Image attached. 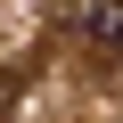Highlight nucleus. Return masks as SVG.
I'll list each match as a JSON object with an SVG mask.
<instances>
[{"mask_svg":"<svg viewBox=\"0 0 123 123\" xmlns=\"http://www.w3.org/2000/svg\"><path fill=\"white\" fill-rule=\"evenodd\" d=\"M82 41L98 57H123V0H90L82 8Z\"/></svg>","mask_w":123,"mask_h":123,"instance_id":"f257e3e1","label":"nucleus"}]
</instances>
